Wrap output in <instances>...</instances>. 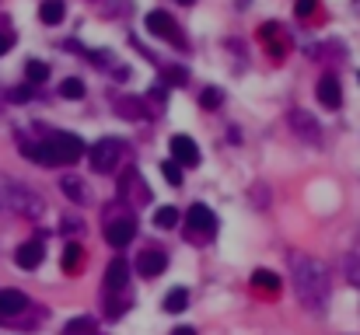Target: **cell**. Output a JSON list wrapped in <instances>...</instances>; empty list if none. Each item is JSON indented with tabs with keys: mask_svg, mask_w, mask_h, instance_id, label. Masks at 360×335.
I'll return each mask as SVG.
<instances>
[{
	"mask_svg": "<svg viewBox=\"0 0 360 335\" xmlns=\"http://www.w3.org/2000/svg\"><path fill=\"white\" fill-rule=\"evenodd\" d=\"M290 272H294V287H297V301L308 311H322L329 304V272L319 258L312 255H290Z\"/></svg>",
	"mask_w": 360,
	"mask_h": 335,
	"instance_id": "cell-1",
	"label": "cell"
},
{
	"mask_svg": "<svg viewBox=\"0 0 360 335\" xmlns=\"http://www.w3.org/2000/svg\"><path fill=\"white\" fill-rule=\"evenodd\" d=\"M21 154L42 161V164H74L81 154H88V143L74 133H53L49 140H42L39 147H21Z\"/></svg>",
	"mask_w": 360,
	"mask_h": 335,
	"instance_id": "cell-2",
	"label": "cell"
},
{
	"mask_svg": "<svg viewBox=\"0 0 360 335\" xmlns=\"http://www.w3.org/2000/svg\"><path fill=\"white\" fill-rule=\"evenodd\" d=\"M0 189H8L11 196H0V199H4L11 210H21V213H39V199L25 189V185H18V182H11V179H0Z\"/></svg>",
	"mask_w": 360,
	"mask_h": 335,
	"instance_id": "cell-3",
	"label": "cell"
},
{
	"mask_svg": "<svg viewBox=\"0 0 360 335\" xmlns=\"http://www.w3.org/2000/svg\"><path fill=\"white\" fill-rule=\"evenodd\" d=\"M147 28H150V35H158V39H168L172 45H186V39H182V32H179V25L172 21V14H165V11H150L147 14Z\"/></svg>",
	"mask_w": 360,
	"mask_h": 335,
	"instance_id": "cell-4",
	"label": "cell"
},
{
	"mask_svg": "<svg viewBox=\"0 0 360 335\" xmlns=\"http://www.w3.org/2000/svg\"><path fill=\"white\" fill-rule=\"evenodd\" d=\"M91 168H94V172H112V168H116V161H119V140H101V143H94L91 150Z\"/></svg>",
	"mask_w": 360,
	"mask_h": 335,
	"instance_id": "cell-5",
	"label": "cell"
},
{
	"mask_svg": "<svg viewBox=\"0 0 360 335\" xmlns=\"http://www.w3.org/2000/svg\"><path fill=\"white\" fill-rule=\"evenodd\" d=\"M172 161L175 164H199V147H196V140H189V136H172Z\"/></svg>",
	"mask_w": 360,
	"mask_h": 335,
	"instance_id": "cell-6",
	"label": "cell"
},
{
	"mask_svg": "<svg viewBox=\"0 0 360 335\" xmlns=\"http://www.w3.org/2000/svg\"><path fill=\"white\" fill-rule=\"evenodd\" d=\"M133 234H137V223L133 220H112L109 227H106V241L112 248H126L133 241Z\"/></svg>",
	"mask_w": 360,
	"mask_h": 335,
	"instance_id": "cell-7",
	"label": "cell"
},
{
	"mask_svg": "<svg viewBox=\"0 0 360 335\" xmlns=\"http://www.w3.org/2000/svg\"><path fill=\"white\" fill-rule=\"evenodd\" d=\"M165 265H168V258H165V252H158V248H147V252H140V258H137V269H140L143 276H161Z\"/></svg>",
	"mask_w": 360,
	"mask_h": 335,
	"instance_id": "cell-8",
	"label": "cell"
},
{
	"mask_svg": "<svg viewBox=\"0 0 360 335\" xmlns=\"http://www.w3.org/2000/svg\"><path fill=\"white\" fill-rule=\"evenodd\" d=\"M28 307V297L21 290H0V318H14Z\"/></svg>",
	"mask_w": 360,
	"mask_h": 335,
	"instance_id": "cell-9",
	"label": "cell"
},
{
	"mask_svg": "<svg viewBox=\"0 0 360 335\" xmlns=\"http://www.w3.org/2000/svg\"><path fill=\"white\" fill-rule=\"evenodd\" d=\"M189 227L199 231V234H210V231L217 227V216H214L207 206H199V203H196V206H189Z\"/></svg>",
	"mask_w": 360,
	"mask_h": 335,
	"instance_id": "cell-10",
	"label": "cell"
},
{
	"mask_svg": "<svg viewBox=\"0 0 360 335\" xmlns=\"http://www.w3.org/2000/svg\"><path fill=\"white\" fill-rule=\"evenodd\" d=\"M319 101L329 105V108H339V105H343V88H339V81H336L332 74H326V77L319 81Z\"/></svg>",
	"mask_w": 360,
	"mask_h": 335,
	"instance_id": "cell-11",
	"label": "cell"
},
{
	"mask_svg": "<svg viewBox=\"0 0 360 335\" xmlns=\"http://www.w3.org/2000/svg\"><path fill=\"white\" fill-rule=\"evenodd\" d=\"M14 262H18L21 269H39V265H42V245H39V241H25V245L14 252Z\"/></svg>",
	"mask_w": 360,
	"mask_h": 335,
	"instance_id": "cell-12",
	"label": "cell"
},
{
	"mask_svg": "<svg viewBox=\"0 0 360 335\" xmlns=\"http://www.w3.org/2000/svg\"><path fill=\"white\" fill-rule=\"evenodd\" d=\"M126 279H130V265H126L123 258H116V262L106 269V287H109V290H123Z\"/></svg>",
	"mask_w": 360,
	"mask_h": 335,
	"instance_id": "cell-13",
	"label": "cell"
},
{
	"mask_svg": "<svg viewBox=\"0 0 360 335\" xmlns=\"http://www.w3.org/2000/svg\"><path fill=\"white\" fill-rule=\"evenodd\" d=\"M252 287H255V290H266V294H280L283 283H280L277 272H270V269H255V272H252Z\"/></svg>",
	"mask_w": 360,
	"mask_h": 335,
	"instance_id": "cell-14",
	"label": "cell"
},
{
	"mask_svg": "<svg viewBox=\"0 0 360 335\" xmlns=\"http://www.w3.org/2000/svg\"><path fill=\"white\" fill-rule=\"evenodd\" d=\"M63 14H67L63 0H42V4H39V18H42L46 25H57V21H63Z\"/></svg>",
	"mask_w": 360,
	"mask_h": 335,
	"instance_id": "cell-15",
	"label": "cell"
},
{
	"mask_svg": "<svg viewBox=\"0 0 360 335\" xmlns=\"http://www.w3.org/2000/svg\"><path fill=\"white\" fill-rule=\"evenodd\" d=\"M81 262H84V248L70 241V245L63 248V258H60V265H63V272H77V269H81Z\"/></svg>",
	"mask_w": 360,
	"mask_h": 335,
	"instance_id": "cell-16",
	"label": "cell"
},
{
	"mask_svg": "<svg viewBox=\"0 0 360 335\" xmlns=\"http://www.w3.org/2000/svg\"><path fill=\"white\" fill-rule=\"evenodd\" d=\"M186 304H189V294H186L182 287L168 290V297H165V311H168V314H182V311H186Z\"/></svg>",
	"mask_w": 360,
	"mask_h": 335,
	"instance_id": "cell-17",
	"label": "cell"
},
{
	"mask_svg": "<svg viewBox=\"0 0 360 335\" xmlns=\"http://www.w3.org/2000/svg\"><path fill=\"white\" fill-rule=\"evenodd\" d=\"M154 223H158L161 231H172L179 223V210L175 206H158V210H154Z\"/></svg>",
	"mask_w": 360,
	"mask_h": 335,
	"instance_id": "cell-18",
	"label": "cell"
},
{
	"mask_svg": "<svg viewBox=\"0 0 360 335\" xmlns=\"http://www.w3.org/2000/svg\"><path fill=\"white\" fill-rule=\"evenodd\" d=\"M25 77H28V84H39V81L49 77V67H46L42 60H28V63H25Z\"/></svg>",
	"mask_w": 360,
	"mask_h": 335,
	"instance_id": "cell-19",
	"label": "cell"
},
{
	"mask_svg": "<svg viewBox=\"0 0 360 335\" xmlns=\"http://www.w3.org/2000/svg\"><path fill=\"white\" fill-rule=\"evenodd\" d=\"M60 94H63V98H70V101L84 98V81H77V77H67V81L60 84Z\"/></svg>",
	"mask_w": 360,
	"mask_h": 335,
	"instance_id": "cell-20",
	"label": "cell"
},
{
	"mask_svg": "<svg viewBox=\"0 0 360 335\" xmlns=\"http://www.w3.org/2000/svg\"><path fill=\"white\" fill-rule=\"evenodd\" d=\"M161 175H165L168 185H182V168H179L175 161H165V164H161Z\"/></svg>",
	"mask_w": 360,
	"mask_h": 335,
	"instance_id": "cell-21",
	"label": "cell"
},
{
	"mask_svg": "<svg viewBox=\"0 0 360 335\" xmlns=\"http://www.w3.org/2000/svg\"><path fill=\"white\" fill-rule=\"evenodd\" d=\"M63 192L74 199V203H84L88 196H84V182H77V179H63Z\"/></svg>",
	"mask_w": 360,
	"mask_h": 335,
	"instance_id": "cell-22",
	"label": "cell"
},
{
	"mask_svg": "<svg viewBox=\"0 0 360 335\" xmlns=\"http://www.w3.org/2000/svg\"><path fill=\"white\" fill-rule=\"evenodd\" d=\"M221 98H224V94H221L217 88H207L199 101H203V108H214V105H221Z\"/></svg>",
	"mask_w": 360,
	"mask_h": 335,
	"instance_id": "cell-23",
	"label": "cell"
},
{
	"mask_svg": "<svg viewBox=\"0 0 360 335\" xmlns=\"http://www.w3.org/2000/svg\"><path fill=\"white\" fill-rule=\"evenodd\" d=\"M8 98H11L14 105H21V101H28V98H32V84H21V88H14V91H11Z\"/></svg>",
	"mask_w": 360,
	"mask_h": 335,
	"instance_id": "cell-24",
	"label": "cell"
},
{
	"mask_svg": "<svg viewBox=\"0 0 360 335\" xmlns=\"http://www.w3.org/2000/svg\"><path fill=\"white\" fill-rule=\"evenodd\" d=\"M91 328V321L88 318H77V321H70L67 328H63V335H81V332H88Z\"/></svg>",
	"mask_w": 360,
	"mask_h": 335,
	"instance_id": "cell-25",
	"label": "cell"
},
{
	"mask_svg": "<svg viewBox=\"0 0 360 335\" xmlns=\"http://www.w3.org/2000/svg\"><path fill=\"white\" fill-rule=\"evenodd\" d=\"M315 4H319V0H297V4H294V11H297V18H308V14H312V11H315Z\"/></svg>",
	"mask_w": 360,
	"mask_h": 335,
	"instance_id": "cell-26",
	"label": "cell"
},
{
	"mask_svg": "<svg viewBox=\"0 0 360 335\" xmlns=\"http://www.w3.org/2000/svg\"><path fill=\"white\" fill-rule=\"evenodd\" d=\"M11 45H14V32H0V56H4Z\"/></svg>",
	"mask_w": 360,
	"mask_h": 335,
	"instance_id": "cell-27",
	"label": "cell"
},
{
	"mask_svg": "<svg viewBox=\"0 0 360 335\" xmlns=\"http://www.w3.org/2000/svg\"><path fill=\"white\" fill-rule=\"evenodd\" d=\"M277 28H280V25H263V32H259V35H263V39H270V35H277Z\"/></svg>",
	"mask_w": 360,
	"mask_h": 335,
	"instance_id": "cell-28",
	"label": "cell"
},
{
	"mask_svg": "<svg viewBox=\"0 0 360 335\" xmlns=\"http://www.w3.org/2000/svg\"><path fill=\"white\" fill-rule=\"evenodd\" d=\"M172 335H196V332H192V328H175Z\"/></svg>",
	"mask_w": 360,
	"mask_h": 335,
	"instance_id": "cell-29",
	"label": "cell"
},
{
	"mask_svg": "<svg viewBox=\"0 0 360 335\" xmlns=\"http://www.w3.org/2000/svg\"><path fill=\"white\" fill-rule=\"evenodd\" d=\"M182 4H192V0H182Z\"/></svg>",
	"mask_w": 360,
	"mask_h": 335,
	"instance_id": "cell-30",
	"label": "cell"
}]
</instances>
